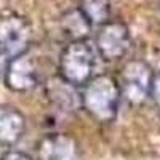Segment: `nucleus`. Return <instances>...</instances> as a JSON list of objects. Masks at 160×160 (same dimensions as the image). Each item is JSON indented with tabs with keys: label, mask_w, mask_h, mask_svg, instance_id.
Here are the masks:
<instances>
[{
	"label": "nucleus",
	"mask_w": 160,
	"mask_h": 160,
	"mask_svg": "<svg viewBox=\"0 0 160 160\" xmlns=\"http://www.w3.org/2000/svg\"><path fill=\"white\" fill-rule=\"evenodd\" d=\"M122 93L118 82L111 75L91 77L80 96L82 108L99 123H111L117 117Z\"/></svg>",
	"instance_id": "1"
},
{
	"label": "nucleus",
	"mask_w": 160,
	"mask_h": 160,
	"mask_svg": "<svg viewBox=\"0 0 160 160\" xmlns=\"http://www.w3.org/2000/svg\"><path fill=\"white\" fill-rule=\"evenodd\" d=\"M59 77L74 87H82L93 77L95 50L85 40H74L66 47L58 61Z\"/></svg>",
	"instance_id": "2"
},
{
	"label": "nucleus",
	"mask_w": 160,
	"mask_h": 160,
	"mask_svg": "<svg viewBox=\"0 0 160 160\" xmlns=\"http://www.w3.org/2000/svg\"><path fill=\"white\" fill-rule=\"evenodd\" d=\"M32 26L15 11L0 15V58L11 59L31 47Z\"/></svg>",
	"instance_id": "3"
},
{
	"label": "nucleus",
	"mask_w": 160,
	"mask_h": 160,
	"mask_svg": "<svg viewBox=\"0 0 160 160\" xmlns=\"http://www.w3.org/2000/svg\"><path fill=\"white\" fill-rule=\"evenodd\" d=\"M152 69L144 61L135 59L125 64L120 74V93L130 104H141L149 96Z\"/></svg>",
	"instance_id": "4"
},
{
	"label": "nucleus",
	"mask_w": 160,
	"mask_h": 160,
	"mask_svg": "<svg viewBox=\"0 0 160 160\" xmlns=\"http://www.w3.org/2000/svg\"><path fill=\"white\" fill-rule=\"evenodd\" d=\"M40 78V68L35 55L31 48L21 55L8 59L5 71V85L11 91H29L32 90Z\"/></svg>",
	"instance_id": "5"
},
{
	"label": "nucleus",
	"mask_w": 160,
	"mask_h": 160,
	"mask_svg": "<svg viewBox=\"0 0 160 160\" xmlns=\"http://www.w3.org/2000/svg\"><path fill=\"white\" fill-rule=\"evenodd\" d=\"M130 32L128 28L120 21H108L99 26L96 35V48L102 59L118 61L122 59L130 48Z\"/></svg>",
	"instance_id": "6"
},
{
	"label": "nucleus",
	"mask_w": 160,
	"mask_h": 160,
	"mask_svg": "<svg viewBox=\"0 0 160 160\" xmlns=\"http://www.w3.org/2000/svg\"><path fill=\"white\" fill-rule=\"evenodd\" d=\"M38 160H80L82 152L77 139L68 133H53L37 144Z\"/></svg>",
	"instance_id": "7"
},
{
	"label": "nucleus",
	"mask_w": 160,
	"mask_h": 160,
	"mask_svg": "<svg viewBox=\"0 0 160 160\" xmlns=\"http://www.w3.org/2000/svg\"><path fill=\"white\" fill-rule=\"evenodd\" d=\"M26 130L24 115L13 108H0V144L11 146L21 139Z\"/></svg>",
	"instance_id": "8"
},
{
	"label": "nucleus",
	"mask_w": 160,
	"mask_h": 160,
	"mask_svg": "<svg viewBox=\"0 0 160 160\" xmlns=\"http://www.w3.org/2000/svg\"><path fill=\"white\" fill-rule=\"evenodd\" d=\"M61 31L64 32L66 37H69L71 42L74 40H85V37L91 31V22L87 19V16L82 13L80 8L66 11L59 19Z\"/></svg>",
	"instance_id": "9"
},
{
	"label": "nucleus",
	"mask_w": 160,
	"mask_h": 160,
	"mask_svg": "<svg viewBox=\"0 0 160 160\" xmlns=\"http://www.w3.org/2000/svg\"><path fill=\"white\" fill-rule=\"evenodd\" d=\"M74 85H71L69 82H66L64 78L58 77V78H51V82L48 85V95L50 99L55 102L56 106H59L61 109L71 111L75 108V101H77V95L74 93Z\"/></svg>",
	"instance_id": "10"
},
{
	"label": "nucleus",
	"mask_w": 160,
	"mask_h": 160,
	"mask_svg": "<svg viewBox=\"0 0 160 160\" xmlns=\"http://www.w3.org/2000/svg\"><path fill=\"white\" fill-rule=\"evenodd\" d=\"M78 8L91 26H101L111 18V0H80Z\"/></svg>",
	"instance_id": "11"
},
{
	"label": "nucleus",
	"mask_w": 160,
	"mask_h": 160,
	"mask_svg": "<svg viewBox=\"0 0 160 160\" xmlns=\"http://www.w3.org/2000/svg\"><path fill=\"white\" fill-rule=\"evenodd\" d=\"M149 96H151V99H152L157 106H160V72L152 75L151 88H149Z\"/></svg>",
	"instance_id": "12"
},
{
	"label": "nucleus",
	"mask_w": 160,
	"mask_h": 160,
	"mask_svg": "<svg viewBox=\"0 0 160 160\" xmlns=\"http://www.w3.org/2000/svg\"><path fill=\"white\" fill-rule=\"evenodd\" d=\"M2 160H32V158L21 151H8L2 155Z\"/></svg>",
	"instance_id": "13"
}]
</instances>
